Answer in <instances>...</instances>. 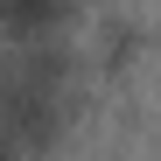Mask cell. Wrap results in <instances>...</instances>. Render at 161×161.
<instances>
[{
	"mask_svg": "<svg viewBox=\"0 0 161 161\" xmlns=\"http://www.w3.org/2000/svg\"><path fill=\"white\" fill-rule=\"evenodd\" d=\"M56 91H49V70H0V119L14 133H56Z\"/></svg>",
	"mask_w": 161,
	"mask_h": 161,
	"instance_id": "obj_1",
	"label": "cell"
},
{
	"mask_svg": "<svg viewBox=\"0 0 161 161\" xmlns=\"http://www.w3.org/2000/svg\"><path fill=\"white\" fill-rule=\"evenodd\" d=\"M63 14H70V0H0V28H14V35H42Z\"/></svg>",
	"mask_w": 161,
	"mask_h": 161,
	"instance_id": "obj_2",
	"label": "cell"
},
{
	"mask_svg": "<svg viewBox=\"0 0 161 161\" xmlns=\"http://www.w3.org/2000/svg\"><path fill=\"white\" fill-rule=\"evenodd\" d=\"M0 161H14V140H7V133H0Z\"/></svg>",
	"mask_w": 161,
	"mask_h": 161,
	"instance_id": "obj_3",
	"label": "cell"
}]
</instances>
